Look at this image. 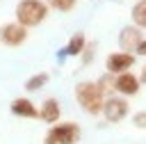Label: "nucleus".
I'll return each instance as SVG.
<instances>
[{
	"label": "nucleus",
	"instance_id": "1",
	"mask_svg": "<svg viewBox=\"0 0 146 144\" xmlns=\"http://www.w3.org/2000/svg\"><path fill=\"white\" fill-rule=\"evenodd\" d=\"M105 98H107L105 91H103L100 85L94 82V80H82V82L75 85V101H78V105H80L87 114H94V117L100 114Z\"/></svg>",
	"mask_w": 146,
	"mask_h": 144
},
{
	"label": "nucleus",
	"instance_id": "2",
	"mask_svg": "<svg viewBox=\"0 0 146 144\" xmlns=\"http://www.w3.org/2000/svg\"><path fill=\"white\" fill-rule=\"evenodd\" d=\"M48 5L46 0H18L14 14H16V23H21L23 27H36L48 18Z\"/></svg>",
	"mask_w": 146,
	"mask_h": 144
},
{
	"label": "nucleus",
	"instance_id": "3",
	"mask_svg": "<svg viewBox=\"0 0 146 144\" xmlns=\"http://www.w3.org/2000/svg\"><path fill=\"white\" fill-rule=\"evenodd\" d=\"M80 139V126L75 121H57L46 133L43 144H75Z\"/></svg>",
	"mask_w": 146,
	"mask_h": 144
},
{
	"label": "nucleus",
	"instance_id": "4",
	"mask_svg": "<svg viewBox=\"0 0 146 144\" xmlns=\"http://www.w3.org/2000/svg\"><path fill=\"white\" fill-rule=\"evenodd\" d=\"M128 110H130V105H128L125 96H107L105 103H103L100 114L105 117V121L119 123V121H123V119L128 117Z\"/></svg>",
	"mask_w": 146,
	"mask_h": 144
},
{
	"label": "nucleus",
	"instance_id": "5",
	"mask_svg": "<svg viewBox=\"0 0 146 144\" xmlns=\"http://www.w3.org/2000/svg\"><path fill=\"white\" fill-rule=\"evenodd\" d=\"M27 41V27H23L21 23H5L0 25V43L9 46V48H18Z\"/></svg>",
	"mask_w": 146,
	"mask_h": 144
},
{
	"label": "nucleus",
	"instance_id": "6",
	"mask_svg": "<svg viewBox=\"0 0 146 144\" xmlns=\"http://www.w3.org/2000/svg\"><path fill=\"white\" fill-rule=\"evenodd\" d=\"M135 59L137 55L132 53H125V50H116V53H110L105 57V71L116 75V73H123V71H130L135 66Z\"/></svg>",
	"mask_w": 146,
	"mask_h": 144
},
{
	"label": "nucleus",
	"instance_id": "7",
	"mask_svg": "<svg viewBox=\"0 0 146 144\" xmlns=\"http://www.w3.org/2000/svg\"><path fill=\"white\" fill-rule=\"evenodd\" d=\"M139 87H141L139 78H137L135 73H130V71L116 73V78H114V89H116L121 96H137V94H139Z\"/></svg>",
	"mask_w": 146,
	"mask_h": 144
},
{
	"label": "nucleus",
	"instance_id": "8",
	"mask_svg": "<svg viewBox=\"0 0 146 144\" xmlns=\"http://www.w3.org/2000/svg\"><path fill=\"white\" fill-rule=\"evenodd\" d=\"M144 39V34H141V30L137 27V25H125L121 32H119V46H121V50H125V53H135V48H137V43Z\"/></svg>",
	"mask_w": 146,
	"mask_h": 144
},
{
	"label": "nucleus",
	"instance_id": "9",
	"mask_svg": "<svg viewBox=\"0 0 146 144\" xmlns=\"http://www.w3.org/2000/svg\"><path fill=\"white\" fill-rule=\"evenodd\" d=\"M9 110H11L14 117H21V119H39V110H36V105H34L30 98H25V96L14 98V101L9 103Z\"/></svg>",
	"mask_w": 146,
	"mask_h": 144
},
{
	"label": "nucleus",
	"instance_id": "10",
	"mask_svg": "<svg viewBox=\"0 0 146 144\" xmlns=\"http://www.w3.org/2000/svg\"><path fill=\"white\" fill-rule=\"evenodd\" d=\"M59 114H62V107H59V101L57 98H46L41 103V110H39V119L46 121V123H57L59 121Z\"/></svg>",
	"mask_w": 146,
	"mask_h": 144
},
{
	"label": "nucleus",
	"instance_id": "11",
	"mask_svg": "<svg viewBox=\"0 0 146 144\" xmlns=\"http://www.w3.org/2000/svg\"><path fill=\"white\" fill-rule=\"evenodd\" d=\"M84 46H87V34H84V32H75V34H71L68 43L64 46L66 57H80V53H82Z\"/></svg>",
	"mask_w": 146,
	"mask_h": 144
},
{
	"label": "nucleus",
	"instance_id": "12",
	"mask_svg": "<svg viewBox=\"0 0 146 144\" xmlns=\"http://www.w3.org/2000/svg\"><path fill=\"white\" fill-rule=\"evenodd\" d=\"M132 25H137L139 30H146V0H137L132 5Z\"/></svg>",
	"mask_w": 146,
	"mask_h": 144
},
{
	"label": "nucleus",
	"instance_id": "13",
	"mask_svg": "<svg viewBox=\"0 0 146 144\" xmlns=\"http://www.w3.org/2000/svg\"><path fill=\"white\" fill-rule=\"evenodd\" d=\"M48 80H50V75H48L46 71L34 73V75H30V78L25 80V91H39V89H43V87L48 85Z\"/></svg>",
	"mask_w": 146,
	"mask_h": 144
},
{
	"label": "nucleus",
	"instance_id": "14",
	"mask_svg": "<svg viewBox=\"0 0 146 144\" xmlns=\"http://www.w3.org/2000/svg\"><path fill=\"white\" fill-rule=\"evenodd\" d=\"M46 5H48V9H55V11L66 14V11H71L78 5V0H46Z\"/></svg>",
	"mask_w": 146,
	"mask_h": 144
},
{
	"label": "nucleus",
	"instance_id": "15",
	"mask_svg": "<svg viewBox=\"0 0 146 144\" xmlns=\"http://www.w3.org/2000/svg\"><path fill=\"white\" fill-rule=\"evenodd\" d=\"M94 53H96V41H87V46H84L82 53H80V57H82V66H89V64H91Z\"/></svg>",
	"mask_w": 146,
	"mask_h": 144
},
{
	"label": "nucleus",
	"instance_id": "16",
	"mask_svg": "<svg viewBox=\"0 0 146 144\" xmlns=\"http://www.w3.org/2000/svg\"><path fill=\"white\" fill-rule=\"evenodd\" d=\"M96 82L100 85V89L105 91V96H107L110 91H114V75H112V73H105V75H103V78H98Z\"/></svg>",
	"mask_w": 146,
	"mask_h": 144
},
{
	"label": "nucleus",
	"instance_id": "17",
	"mask_svg": "<svg viewBox=\"0 0 146 144\" xmlns=\"http://www.w3.org/2000/svg\"><path fill=\"white\" fill-rule=\"evenodd\" d=\"M132 123H135V128H139V130H146V110H139V112H135V114H132Z\"/></svg>",
	"mask_w": 146,
	"mask_h": 144
},
{
	"label": "nucleus",
	"instance_id": "18",
	"mask_svg": "<svg viewBox=\"0 0 146 144\" xmlns=\"http://www.w3.org/2000/svg\"><path fill=\"white\" fill-rule=\"evenodd\" d=\"M135 55H139V57H146V37L137 43V48H135Z\"/></svg>",
	"mask_w": 146,
	"mask_h": 144
},
{
	"label": "nucleus",
	"instance_id": "19",
	"mask_svg": "<svg viewBox=\"0 0 146 144\" xmlns=\"http://www.w3.org/2000/svg\"><path fill=\"white\" fill-rule=\"evenodd\" d=\"M137 78H139V82H141V85H146V64L141 66V73H139Z\"/></svg>",
	"mask_w": 146,
	"mask_h": 144
},
{
	"label": "nucleus",
	"instance_id": "20",
	"mask_svg": "<svg viewBox=\"0 0 146 144\" xmlns=\"http://www.w3.org/2000/svg\"><path fill=\"white\" fill-rule=\"evenodd\" d=\"M64 59H66V50L59 48V50H57V62H64Z\"/></svg>",
	"mask_w": 146,
	"mask_h": 144
}]
</instances>
